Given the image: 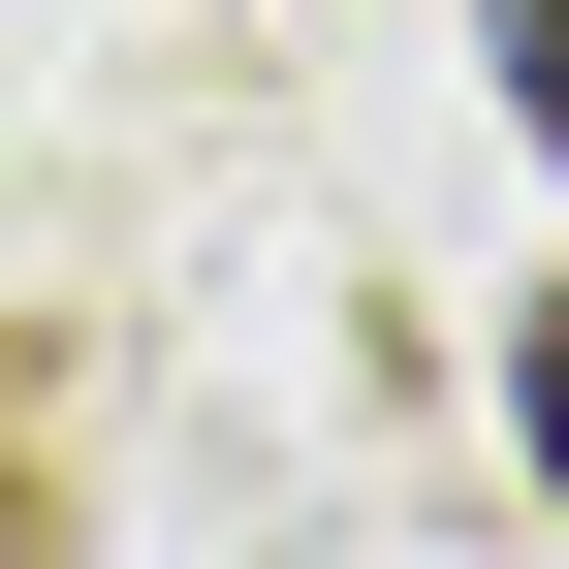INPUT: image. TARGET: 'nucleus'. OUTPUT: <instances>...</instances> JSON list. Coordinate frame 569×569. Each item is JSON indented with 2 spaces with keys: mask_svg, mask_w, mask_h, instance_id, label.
I'll use <instances>...</instances> for the list:
<instances>
[{
  "mask_svg": "<svg viewBox=\"0 0 569 569\" xmlns=\"http://www.w3.org/2000/svg\"><path fill=\"white\" fill-rule=\"evenodd\" d=\"M507 127H538V159H569V0H507Z\"/></svg>",
  "mask_w": 569,
  "mask_h": 569,
  "instance_id": "obj_2",
  "label": "nucleus"
},
{
  "mask_svg": "<svg viewBox=\"0 0 569 569\" xmlns=\"http://www.w3.org/2000/svg\"><path fill=\"white\" fill-rule=\"evenodd\" d=\"M507 443L569 475V284H538V317H507Z\"/></svg>",
  "mask_w": 569,
  "mask_h": 569,
  "instance_id": "obj_1",
  "label": "nucleus"
}]
</instances>
